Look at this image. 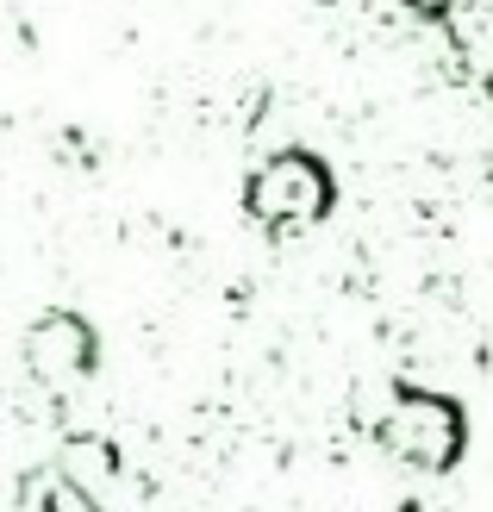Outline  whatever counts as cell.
Returning <instances> with one entry per match:
<instances>
[{"instance_id":"1","label":"cell","mask_w":493,"mask_h":512,"mask_svg":"<svg viewBox=\"0 0 493 512\" xmlns=\"http://www.w3.org/2000/svg\"><path fill=\"white\" fill-rule=\"evenodd\" d=\"M412 13L469 69V82H481L493 94V0H412Z\"/></svg>"}]
</instances>
